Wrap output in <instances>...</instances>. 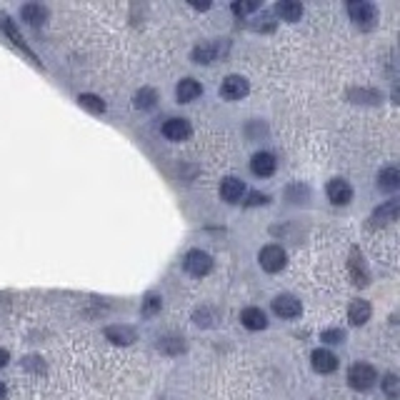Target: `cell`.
<instances>
[{
    "label": "cell",
    "instance_id": "cell-23",
    "mask_svg": "<svg viewBox=\"0 0 400 400\" xmlns=\"http://www.w3.org/2000/svg\"><path fill=\"white\" fill-rule=\"evenodd\" d=\"M78 103L83 105V108H88V111H93V113H103L105 111V103L100 100V98H96V96H80L78 98Z\"/></svg>",
    "mask_w": 400,
    "mask_h": 400
},
{
    "label": "cell",
    "instance_id": "cell-27",
    "mask_svg": "<svg viewBox=\"0 0 400 400\" xmlns=\"http://www.w3.org/2000/svg\"><path fill=\"white\" fill-rule=\"evenodd\" d=\"M248 205H263V203H268V195H263V193H250V198L245 200Z\"/></svg>",
    "mask_w": 400,
    "mask_h": 400
},
{
    "label": "cell",
    "instance_id": "cell-1",
    "mask_svg": "<svg viewBox=\"0 0 400 400\" xmlns=\"http://www.w3.org/2000/svg\"><path fill=\"white\" fill-rule=\"evenodd\" d=\"M375 380H378V373H375L373 366H368V363H355L348 370V383L355 390H368V388L375 386Z\"/></svg>",
    "mask_w": 400,
    "mask_h": 400
},
{
    "label": "cell",
    "instance_id": "cell-28",
    "mask_svg": "<svg viewBox=\"0 0 400 400\" xmlns=\"http://www.w3.org/2000/svg\"><path fill=\"white\" fill-rule=\"evenodd\" d=\"M395 383H398V378H395L393 373H390V375L386 378V390H388V395H390V398H395Z\"/></svg>",
    "mask_w": 400,
    "mask_h": 400
},
{
    "label": "cell",
    "instance_id": "cell-3",
    "mask_svg": "<svg viewBox=\"0 0 400 400\" xmlns=\"http://www.w3.org/2000/svg\"><path fill=\"white\" fill-rule=\"evenodd\" d=\"M186 270L195 278L208 276L213 270V258L208 256L205 250H190L186 256Z\"/></svg>",
    "mask_w": 400,
    "mask_h": 400
},
{
    "label": "cell",
    "instance_id": "cell-30",
    "mask_svg": "<svg viewBox=\"0 0 400 400\" xmlns=\"http://www.w3.org/2000/svg\"><path fill=\"white\" fill-rule=\"evenodd\" d=\"M8 360H10L8 351H0V368H5V366H8Z\"/></svg>",
    "mask_w": 400,
    "mask_h": 400
},
{
    "label": "cell",
    "instance_id": "cell-29",
    "mask_svg": "<svg viewBox=\"0 0 400 400\" xmlns=\"http://www.w3.org/2000/svg\"><path fill=\"white\" fill-rule=\"evenodd\" d=\"M155 308H160V300L151 296V298H148V303H145V313H153Z\"/></svg>",
    "mask_w": 400,
    "mask_h": 400
},
{
    "label": "cell",
    "instance_id": "cell-16",
    "mask_svg": "<svg viewBox=\"0 0 400 400\" xmlns=\"http://www.w3.org/2000/svg\"><path fill=\"white\" fill-rule=\"evenodd\" d=\"M311 358H313V368H315L318 373H323V375L338 368V358H335L331 351H320V348H318V351H313Z\"/></svg>",
    "mask_w": 400,
    "mask_h": 400
},
{
    "label": "cell",
    "instance_id": "cell-22",
    "mask_svg": "<svg viewBox=\"0 0 400 400\" xmlns=\"http://www.w3.org/2000/svg\"><path fill=\"white\" fill-rule=\"evenodd\" d=\"M213 58H215V45H200V48L193 50V60L195 63L208 65V63H213Z\"/></svg>",
    "mask_w": 400,
    "mask_h": 400
},
{
    "label": "cell",
    "instance_id": "cell-8",
    "mask_svg": "<svg viewBox=\"0 0 400 400\" xmlns=\"http://www.w3.org/2000/svg\"><path fill=\"white\" fill-rule=\"evenodd\" d=\"M348 268H351L353 283H355V285H368V280H370V273H368L366 258H363V253H360L358 248L351 250V260H348Z\"/></svg>",
    "mask_w": 400,
    "mask_h": 400
},
{
    "label": "cell",
    "instance_id": "cell-31",
    "mask_svg": "<svg viewBox=\"0 0 400 400\" xmlns=\"http://www.w3.org/2000/svg\"><path fill=\"white\" fill-rule=\"evenodd\" d=\"M5 398V386H3V383H0V400Z\"/></svg>",
    "mask_w": 400,
    "mask_h": 400
},
{
    "label": "cell",
    "instance_id": "cell-13",
    "mask_svg": "<svg viewBox=\"0 0 400 400\" xmlns=\"http://www.w3.org/2000/svg\"><path fill=\"white\" fill-rule=\"evenodd\" d=\"M398 213H400L398 200H388V203H383V205L373 213V223H375V225H388V223L398 221Z\"/></svg>",
    "mask_w": 400,
    "mask_h": 400
},
{
    "label": "cell",
    "instance_id": "cell-25",
    "mask_svg": "<svg viewBox=\"0 0 400 400\" xmlns=\"http://www.w3.org/2000/svg\"><path fill=\"white\" fill-rule=\"evenodd\" d=\"M345 333L340 331V328H333V331H323V335H320V340H325V343H343Z\"/></svg>",
    "mask_w": 400,
    "mask_h": 400
},
{
    "label": "cell",
    "instance_id": "cell-17",
    "mask_svg": "<svg viewBox=\"0 0 400 400\" xmlns=\"http://www.w3.org/2000/svg\"><path fill=\"white\" fill-rule=\"evenodd\" d=\"M241 323L248 328V331H263L265 325H268V318H265V313L260 311V308H245V311L241 313Z\"/></svg>",
    "mask_w": 400,
    "mask_h": 400
},
{
    "label": "cell",
    "instance_id": "cell-9",
    "mask_svg": "<svg viewBox=\"0 0 400 400\" xmlns=\"http://www.w3.org/2000/svg\"><path fill=\"white\" fill-rule=\"evenodd\" d=\"M276 168H278V160H276V155H270V153H256L253 160H250V170L256 173L258 178H268V175H273Z\"/></svg>",
    "mask_w": 400,
    "mask_h": 400
},
{
    "label": "cell",
    "instance_id": "cell-12",
    "mask_svg": "<svg viewBox=\"0 0 400 400\" xmlns=\"http://www.w3.org/2000/svg\"><path fill=\"white\" fill-rule=\"evenodd\" d=\"M221 195L225 203H241L243 195H245V186H243V180L238 178H225L221 183Z\"/></svg>",
    "mask_w": 400,
    "mask_h": 400
},
{
    "label": "cell",
    "instance_id": "cell-2",
    "mask_svg": "<svg viewBox=\"0 0 400 400\" xmlns=\"http://www.w3.org/2000/svg\"><path fill=\"white\" fill-rule=\"evenodd\" d=\"M258 260H260V268L265 270V273H278V270L285 268L288 256H285V250L280 248V245H265V248L260 250Z\"/></svg>",
    "mask_w": 400,
    "mask_h": 400
},
{
    "label": "cell",
    "instance_id": "cell-26",
    "mask_svg": "<svg viewBox=\"0 0 400 400\" xmlns=\"http://www.w3.org/2000/svg\"><path fill=\"white\" fill-rule=\"evenodd\" d=\"M258 8H260V3H233V13L248 15V13H253V10H258Z\"/></svg>",
    "mask_w": 400,
    "mask_h": 400
},
{
    "label": "cell",
    "instance_id": "cell-4",
    "mask_svg": "<svg viewBox=\"0 0 400 400\" xmlns=\"http://www.w3.org/2000/svg\"><path fill=\"white\" fill-rule=\"evenodd\" d=\"M348 13L355 23H358L360 28H370L373 21H375V5L366 3V0H353L348 3Z\"/></svg>",
    "mask_w": 400,
    "mask_h": 400
},
{
    "label": "cell",
    "instance_id": "cell-6",
    "mask_svg": "<svg viewBox=\"0 0 400 400\" xmlns=\"http://www.w3.org/2000/svg\"><path fill=\"white\" fill-rule=\"evenodd\" d=\"M163 135H166L168 140L183 143V140H188L193 135V128H190V123H188L186 118H170V120H166V125H163Z\"/></svg>",
    "mask_w": 400,
    "mask_h": 400
},
{
    "label": "cell",
    "instance_id": "cell-10",
    "mask_svg": "<svg viewBox=\"0 0 400 400\" xmlns=\"http://www.w3.org/2000/svg\"><path fill=\"white\" fill-rule=\"evenodd\" d=\"M0 28H3V33H5L8 38H10V43H13V45H18V48H21L23 53H25V56L30 58V60L38 63V58H35V53L28 48V45H25V41H23V35L18 33V28H15V23L10 21L8 15H0Z\"/></svg>",
    "mask_w": 400,
    "mask_h": 400
},
{
    "label": "cell",
    "instance_id": "cell-7",
    "mask_svg": "<svg viewBox=\"0 0 400 400\" xmlns=\"http://www.w3.org/2000/svg\"><path fill=\"white\" fill-rule=\"evenodd\" d=\"M325 193H328V198H331L333 205H348L353 200V188L348 180L343 178H335L328 183V188H325Z\"/></svg>",
    "mask_w": 400,
    "mask_h": 400
},
{
    "label": "cell",
    "instance_id": "cell-14",
    "mask_svg": "<svg viewBox=\"0 0 400 400\" xmlns=\"http://www.w3.org/2000/svg\"><path fill=\"white\" fill-rule=\"evenodd\" d=\"M21 15L28 25H35V28H38V25H43V23L48 21V8L41 5V3H28V5H23Z\"/></svg>",
    "mask_w": 400,
    "mask_h": 400
},
{
    "label": "cell",
    "instance_id": "cell-15",
    "mask_svg": "<svg viewBox=\"0 0 400 400\" xmlns=\"http://www.w3.org/2000/svg\"><path fill=\"white\" fill-rule=\"evenodd\" d=\"M203 93V85L193 78H186V80H180L178 88H175V96H178L180 103H193L195 98Z\"/></svg>",
    "mask_w": 400,
    "mask_h": 400
},
{
    "label": "cell",
    "instance_id": "cell-5",
    "mask_svg": "<svg viewBox=\"0 0 400 400\" xmlns=\"http://www.w3.org/2000/svg\"><path fill=\"white\" fill-rule=\"evenodd\" d=\"M248 90H250V85L243 76H228L221 85V96L225 98V100H241V98L248 96Z\"/></svg>",
    "mask_w": 400,
    "mask_h": 400
},
{
    "label": "cell",
    "instance_id": "cell-19",
    "mask_svg": "<svg viewBox=\"0 0 400 400\" xmlns=\"http://www.w3.org/2000/svg\"><path fill=\"white\" fill-rule=\"evenodd\" d=\"M378 188H380V190H388V193L398 190V188H400V173H398V168H393V166L383 168V170L378 173Z\"/></svg>",
    "mask_w": 400,
    "mask_h": 400
},
{
    "label": "cell",
    "instance_id": "cell-21",
    "mask_svg": "<svg viewBox=\"0 0 400 400\" xmlns=\"http://www.w3.org/2000/svg\"><path fill=\"white\" fill-rule=\"evenodd\" d=\"M105 338L113 340V343H118V345H131L133 340H135V333H133V328H128V325H111V328L105 331Z\"/></svg>",
    "mask_w": 400,
    "mask_h": 400
},
{
    "label": "cell",
    "instance_id": "cell-20",
    "mask_svg": "<svg viewBox=\"0 0 400 400\" xmlns=\"http://www.w3.org/2000/svg\"><path fill=\"white\" fill-rule=\"evenodd\" d=\"M276 13L288 23H296L300 21V15H303V5L296 3V0H280L276 5Z\"/></svg>",
    "mask_w": 400,
    "mask_h": 400
},
{
    "label": "cell",
    "instance_id": "cell-24",
    "mask_svg": "<svg viewBox=\"0 0 400 400\" xmlns=\"http://www.w3.org/2000/svg\"><path fill=\"white\" fill-rule=\"evenodd\" d=\"M135 105H138V108H153V105H155V90H151V88L140 90L138 96H135Z\"/></svg>",
    "mask_w": 400,
    "mask_h": 400
},
{
    "label": "cell",
    "instance_id": "cell-11",
    "mask_svg": "<svg viewBox=\"0 0 400 400\" xmlns=\"http://www.w3.org/2000/svg\"><path fill=\"white\" fill-rule=\"evenodd\" d=\"M273 311H276V315L280 318H298L300 315V300L293 296H278L276 300H273Z\"/></svg>",
    "mask_w": 400,
    "mask_h": 400
},
{
    "label": "cell",
    "instance_id": "cell-18",
    "mask_svg": "<svg viewBox=\"0 0 400 400\" xmlns=\"http://www.w3.org/2000/svg\"><path fill=\"white\" fill-rule=\"evenodd\" d=\"M348 320L353 325H366L370 320V303L368 300H353L348 308Z\"/></svg>",
    "mask_w": 400,
    "mask_h": 400
}]
</instances>
